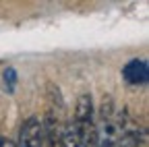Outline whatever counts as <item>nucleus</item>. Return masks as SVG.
<instances>
[{
    "label": "nucleus",
    "instance_id": "obj_1",
    "mask_svg": "<svg viewBox=\"0 0 149 147\" xmlns=\"http://www.w3.org/2000/svg\"><path fill=\"white\" fill-rule=\"evenodd\" d=\"M97 126V145L100 147H137L139 145V126L124 110H116L112 95L102 98Z\"/></svg>",
    "mask_w": 149,
    "mask_h": 147
},
{
    "label": "nucleus",
    "instance_id": "obj_2",
    "mask_svg": "<svg viewBox=\"0 0 149 147\" xmlns=\"http://www.w3.org/2000/svg\"><path fill=\"white\" fill-rule=\"evenodd\" d=\"M72 133L81 147H100L97 145V126H95V110L89 93L79 95L72 118Z\"/></svg>",
    "mask_w": 149,
    "mask_h": 147
},
{
    "label": "nucleus",
    "instance_id": "obj_3",
    "mask_svg": "<svg viewBox=\"0 0 149 147\" xmlns=\"http://www.w3.org/2000/svg\"><path fill=\"white\" fill-rule=\"evenodd\" d=\"M17 147H58L50 141V137L46 135V128L42 124L40 118H27L21 126V133H19V145Z\"/></svg>",
    "mask_w": 149,
    "mask_h": 147
},
{
    "label": "nucleus",
    "instance_id": "obj_4",
    "mask_svg": "<svg viewBox=\"0 0 149 147\" xmlns=\"http://www.w3.org/2000/svg\"><path fill=\"white\" fill-rule=\"evenodd\" d=\"M147 77H149V72H147V62L145 60L135 58V60L126 62V66L122 68V79L128 85H133V87L145 85L147 83Z\"/></svg>",
    "mask_w": 149,
    "mask_h": 147
},
{
    "label": "nucleus",
    "instance_id": "obj_5",
    "mask_svg": "<svg viewBox=\"0 0 149 147\" xmlns=\"http://www.w3.org/2000/svg\"><path fill=\"white\" fill-rule=\"evenodd\" d=\"M58 147H81L77 143V139H74V133H72V124L66 122L62 126V135H60V145Z\"/></svg>",
    "mask_w": 149,
    "mask_h": 147
},
{
    "label": "nucleus",
    "instance_id": "obj_6",
    "mask_svg": "<svg viewBox=\"0 0 149 147\" xmlns=\"http://www.w3.org/2000/svg\"><path fill=\"white\" fill-rule=\"evenodd\" d=\"M2 79H4V91L13 93V91H15V85H17V70H15L13 66L4 68V72H2Z\"/></svg>",
    "mask_w": 149,
    "mask_h": 147
},
{
    "label": "nucleus",
    "instance_id": "obj_7",
    "mask_svg": "<svg viewBox=\"0 0 149 147\" xmlns=\"http://www.w3.org/2000/svg\"><path fill=\"white\" fill-rule=\"evenodd\" d=\"M0 147H17V143H15V141H10V139L0 137Z\"/></svg>",
    "mask_w": 149,
    "mask_h": 147
}]
</instances>
